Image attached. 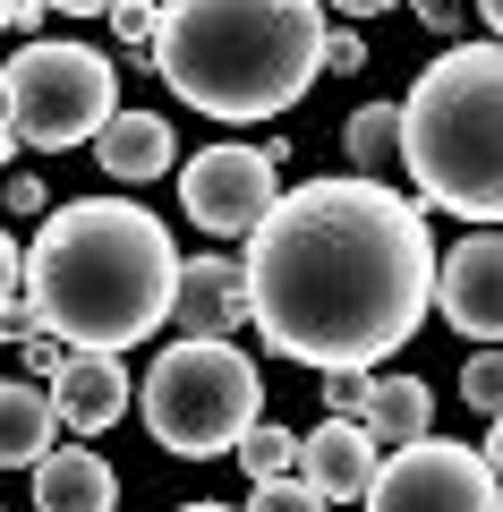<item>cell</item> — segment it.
<instances>
[{
  "label": "cell",
  "instance_id": "6da1fadb",
  "mask_svg": "<svg viewBox=\"0 0 503 512\" xmlns=\"http://www.w3.org/2000/svg\"><path fill=\"white\" fill-rule=\"evenodd\" d=\"M248 316L273 359H299L316 376L367 367L418 333L435 308V239L418 197L384 180H307L282 188L273 214L248 231Z\"/></svg>",
  "mask_w": 503,
  "mask_h": 512
},
{
  "label": "cell",
  "instance_id": "7a4b0ae2",
  "mask_svg": "<svg viewBox=\"0 0 503 512\" xmlns=\"http://www.w3.org/2000/svg\"><path fill=\"white\" fill-rule=\"evenodd\" d=\"M171 282H180V248L162 214H145L137 197H77L43 214L18 299L60 350L120 359L128 342L171 325Z\"/></svg>",
  "mask_w": 503,
  "mask_h": 512
},
{
  "label": "cell",
  "instance_id": "3957f363",
  "mask_svg": "<svg viewBox=\"0 0 503 512\" xmlns=\"http://www.w3.org/2000/svg\"><path fill=\"white\" fill-rule=\"evenodd\" d=\"M145 60L205 120H282L324 69V0H154Z\"/></svg>",
  "mask_w": 503,
  "mask_h": 512
},
{
  "label": "cell",
  "instance_id": "277c9868",
  "mask_svg": "<svg viewBox=\"0 0 503 512\" xmlns=\"http://www.w3.org/2000/svg\"><path fill=\"white\" fill-rule=\"evenodd\" d=\"M401 171L418 205L503 222V43H452L401 103Z\"/></svg>",
  "mask_w": 503,
  "mask_h": 512
},
{
  "label": "cell",
  "instance_id": "5b68a950",
  "mask_svg": "<svg viewBox=\"0 0 503 512\" xmlns=\"http://www.w3.org/2000/svg\"><path fill=\"white\" fill-rule=\"evenodd\" d=\"M137 410L162 453L214 461V453H239V436L265 419V376L239 342H171L145 367Z\"/></svg>",
  "mask_w": 503,
  "mask_h": 512
},
{
  "label": "cell",
  "instance_id": "8992f818",
  "mask_svg": "<svg viewBox=\"0 0 503 512\" xmlns=\"http://www.w3.org/2000/svg\"><path fill=\"white\" fill-rule=\"evenodd\" d=\"M111 111H120V69L86 43H26L0 69V120L18 146H43V154L94 146Z\"/></svg>",
  "mask_w": 503,
  "mask_h": 512
},
{
  "label": "cell",
  "instance_id": "52a82bcc",
  "mask_svg": "<svg viewBox=\"0 0 503 512\" xmlns=\"http://www.w3.org/2000/svg\"><path fill=\"white\" fill-rule=\"evenodd\" d=\"M359 504L367 512H503V487L469 444L418 436V444H401V453L376 461V487Z\"/></svg>",
  "mask_w": 503,
  "mask_h": 512
},
{
  "label": "cell",
  "instance_id": "ba28073f",
  "mask_svg": "<svg viewBox=\"0 0 503 512\" xmlns=\"http://www.w3.org/2000/svg\"><path fill=\"white\" fill-rule=\"evenodd\" d=\"M273 171H282V146H205V154H188V171H180L188 222L214 231V239H248L273 214V197H282Z\"/></svg>",
  "mask_w": 503,
  "mask_h": 512
},
{
  "label": "cell",
  "instance_id": "9c48e42d",
  "mask_svg": "<svg viewBox=\"0 0 503 512\" xmlns=\"http://www.w3.org/2000/svg\"><path fill=\"white\" fill-rule=\"evenodd\" d=\"M435 308L469 342H503V231H469L452 239V256H435Z\"/></svg>",
  "mask_w": 503,
  "mask_h": 512
},
{
  "label": "cell",
  "instance_id": "30bf717a",
  "mask_svg": "<svg viewBox=\"0 0 503 512\" xmlns=\"http://www.w3.org/2000/svg\"><path fill=\"white\" fill-rule=\"evenodd\" d=\"M171 325H180V342H231V333H248V274H239V256H180Z\"/></svg>",
  "mask_w": 503,
  "mask_h": 512
},
{
  "label": "cell",
  "instance_id": "8fae6325",
  "mask_svg": "<svg viewBox=\"0 0 503 512\" xmlns=\"http://www.w3.org/2000/svg\"><path fill=\"white\" fill-rule=\"evenodd\" d=\"M52 419L77 427V436H103V427H120V410L137 402V384H128L120 359H103V350H69V359L52 367Z\"/></svg>",
  "mask_w": 503,
  "mask_h": 512
},
{
  "label": "cell",
  "instance_id": "7c38bea8",
  "mask_svg": "<svg viewBox=\"0 0 503 512\" xmlns=\"http://www.w3.org/2000/svg\"><path fill=\"white\" fill-rule=\"evenodd\" d=\"M376 461H384V453H376L367 427L324 419V427H307V436H299V470H290V478H307L324 504H359V495L376 487Z\"/></svg>",
  "mask_w": 503,
  "mask_h": 512
},
{
  "label": "cell",
  "instance_id": "4fadbf2b",
  "mask_svg": "<svg viewBox=\"0 0 503 512\" xmlns=\"http://www.w3.org/2000/svg\"><path fill=\"white\" fill-rule=\"evenodd\" d=\"M94 163H103V180H162V171L180 163V137H171V120L162 111H111V128L94 137Z\"/></svg>",
  "mask_w": 503,
  "mask_h": 512
},
{
  "label": "cell",
  "instance_id": "5bb4252c",
  "mask_svg": "<svg viewBox=\"0 0 503 512\" xmlns=\"http://www.w3.org/2000/svg\"><path fill=\"white\" fill-rule=\"evenodd\" d=\"M35 512H120V478H111L103 453L69 444V453H43L35 461Z\"/></svg>",
  "mask_w": 503,
  "mask_h": 512
},
{
  "label": "cell",
  "instance_id": "9a60e30c",
  "mask_svg": "<svg viewBox=\"0 0 503 512\" xmlns=\"http://www.w3.org/2000/svg\"><path fill=\"white\" fill-rule=\"evenodd\" d=\"M60 419H52V393L35 376H0V470H35L52 453Z\"/></svg>",
  "mask_w": 503,
  "mask_h": 512
},
{
  "label": "cell",
  "instance_id": "2e32d148",
  "mask_svg": "<svg viewBox=\"0 0 503 512\" xmlns=\"http://www.w3.org/2000/svg\"><path fill=\"white\" fill-rule=\"evenodd\" d=\"M427 419H435V384L427 376H376V402H367V436H376V444H393V453H401V444H418V436H427Z\"/></svg>",
  "mask_w": 503,
  "mask_h": 512
},
{
  "label": "cell",
  "instance_id": "e0dca14e",
  "mask_svg": "<svg viewBox=\"0 0 503 512\" xmlns=\"http://www.w3.org/2000/svg\"><path fill=\"white\" fill-rule=\"evenodd\" d=\"M350 163H359V180H384V171L401 163V103H359L342 128Z\"/></svg>",
  "mask_w": 503,
  "mask_h": 512
},
{
  "label": "cell",
  "instance_id": "ac0fdd59",
  "mask_svg": "<svg viewBox=\"0 0 503 512\" xmlns=\"http://www.w3.org/2000/svg\"><path fill=\"white\" fill-rule=\"evenodd\" d=\"M239 470H256V478H290V470H299V436H290V427H273V419H256L248 436H239Z\"/></svg>",
  "mask_w": 503,
  "mask_h": 512
},
{
  "label": "cell",
  "instance_id": "d6986e66",
  "mask_svg": "<svg viewBox=\"0 0 503 512\" xmlns=\"http://www.w3.org/2000/svg\"><path fill=\"white\" fill-rule=\"evenodd\" d=\"M461 402L478 410V419H503V350H469V367H461Z\"/></svg>",
  "mask_w": 503,
  "mask_h": 512
},
{
  "label": "cell",
  "instance_id": "ffe728a7",
  "mask_svg": "<svg viewBox=\"0 0 503 512\" xmlns=\"http://www.w3.org/2000/svg\"><path fill=\"white\" fill-rule=\"evenodd\" d=\"M248 512H324V495L307 487V478H256Z\"/></svg>",
  "mask_w": 503,
  "mask_h": 512
},
{
  "label": "cell",
  "instance_id": "44dd1931",
  "mask_svg": "<svg viewBox=\"0 0 503 512\" xmlns=\"http://www.w3.org/2000/svg\"><path fill=\"white\" fill-rule=\"evenodd\" d=\"M324 402H333V419L359 427L367 402H376V376H367V367H342V376H324Z\"/></svg>",
  "mask_w": 503,
  "mask_h": 512
},
{
  "label": "cell",
  "instance_id": "7402d4cb",
  "mask_svg": "<svg viewBox=\"0 0 503 512\" xmlns=\"http://www.w3.org/2000/svg\"><path fill=\"white\" fill-rule=\"evenodd\" d=\"M367 69V35L359 26H324V77H359Z\"/></svg>",
  "mask_w": 503,
  "mask_h": 512
},
{
  "label": "cell",
  "instance_id": "603a6c76",
  "mask_svg": "<svg viewBox=\"0 0 503 512\" xmlns=\"http://www.w3.org/2000/svg\"><path fill=\"white\" fill-rule=\"evenodd\" d=\"M111 26H120V43H154V0H120V9H111Z\"/></svg>",
  "mask_w": 503,
  "mask_h": 512
},
{
  "label": "cell",
  "instance_id": "cb8c5ba5",
  "mask_svg": "<svg viewBox=\"0 0 503 512\" xmlns=\"http://www.w3.org/2000/svg\"><path fill=\"white\" fill-rule=\"evenodd\" d=\"M43 197H52L43 180H0V205H9V214H35L43 222Z\"/></svg>",
  "mask_w": 503,
  "mask_h": 512
},
{
  "label": "cell",
  "instance_id": "d4e9b609",
  "mask_svg": "<svg viewBox=\"0 0 503 512\" xmlns=\"http://www.w3.org/2000/svg\"><path fill=\"white\" fill-rule=\"evenodd\" d=\"M35 333H43V325H35V308H26V299H9V308H0V342H18V350H26Z\"/></svg>",
  "mask_w": 503,
  "mask_h": 512
},
{
  "label": "cell",
  "instance_id": "484cf974",
  "mask_svg": "<svg viewBox=\"0 0 503 512\" xmlns=\"http://www.w3.org/2000/svg\"><path fill=\"white\" fill-rule=\"evenodd\" d=\"M18 274H26V248L9 231H0V308H9V299H18Z\"/></svg>",
  "mask_w": 503,
  "mask_h": 512
},
{
  "label": "cell",
  "instance_id": "4316f807",
  "mask_svg": "<svg viewBox=\"0 0 503 512\" xmlns=\"http://www.w3.org/2000/svg\"><path fill=\"white\" fill-rule=\"evenodd\" d=\"M410 9H418L427 35H452V26H461V0H410Z\"/></svg>",
  "mask_w": 503,
  "mask_h": 512
},
{
  "label": "cell",
  "instance_id": "83f0119b",
  "mask_svg": "<svg viewBox=\"0 0 503 512\" xmlns=\"http://www.w3.org/2000/svg\"><path fill=\"white\" fill-rule=\"evenodd\" d=\"M60 359H69V350H60V342H52V333H35V342H26V367H35V376H43V384H52V367H60Z\"/></svg>",
  "mask_w": 503,
  "mask_h": 512
},
{
  "label": "cell",
  "instance_id": "f1b7e54d",
  "mask_svg": "<svg viewBox=\"0 0 503 512\" xmlns=\"http://www.w3.org/2000/svg\"><path fill=\"white\" fill-rule=\"evenodd\" d=\"M43 9H69V18H111L120 0H43Z\"/></svg>",
  "mask_w": 503,
  "mask_h": 512
},
{
  "label": "cell",
  "instance_id": "f546056e",
  "mask_svg": "<svg viewBox=\"0 0 503 512\" xmlns=\"http://www.w3.org/2000/svg\"><path fill=\"white\" fill-rule=\"evenodd\" d=\"M478 461L495 470V487H503V419H486V453H478Z\"/></svg>",
  "mask_w": 503,
  "mask_h": 512
},
{
  "label": "cell",
  "instance_id": "4dcf8cb0",
  "mask_svg": "<svg viewBox=\"0 0 503 512\" xmlns=\"http://www.w3.org/2000/svg\"><path fill=\"white\" fill-rule=\"evenodd\" d=\"M324 9H342V18H384L393 0H324Z\"/></svg>",
  "mask_w": 503,
  "mask_h": 512
},
{
  "label": "cell",
  "instance_id": "1f68e13d",
  "mask_svg": "<svg viewBox=\"0 0 503 512\" xmlns=\"http://www.w3.org/2000/svg\"><path fill=\"white\" fill-rule=\"evenodd\" d=\"M478 18L495 26V43H503V0H478Z\"/></svg>",
  "mask_w": 503,
  "mask_h": 512
},
{
  "label": "cell",
  "instance_id": "d6a6232c",
  "mask_svg": "<svg viewBox=\"0 0 503 512\" xmlns=\"http://www.w3.org/2000/svg\"><path fill=\"white\" fill-rule=\"evenodd\" d=\"M9 154H18V137H9V120H0V171H9Z\"/></svg>",
  "mask_w": 503,
  "mask_h": 512
},
{
  "label": "cell",
  "instance_id": "836d02e7",
  "mask_svg": "<svg viewBox=\"0 0 503 512\" xmlns=\"http://www.w3.org/2000/svg\"><path fill=\"white\" fill-rule=\"evenodd\" d=\"M9 18H18V0H0V35H9Z\"/></svg>",
  "mask_w": 503,
  "mask_h": 512
},
{
  "label": "cell",
  "instance_id": "e575fe53",
  "mask_svg": "<svg viewBox=\"0 0 503 512\" xmlns=\"http://www.w3.org/2000/svg\"><path fill=\"white\" fill-rule=\"evenodd\" d=\"M180 512H231V504H180Z\"/></svg>",
  "mask_w": 503,
  "mask_h": 512
}]
</instances>
